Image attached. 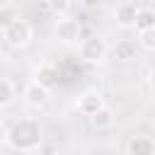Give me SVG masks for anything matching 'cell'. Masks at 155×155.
<instances>
[{
	"mask_svg": "<svg viewBox=\"0 0 155 155\" xmlns=\"http://www.w3.org/2000/svg\"><path fill=\"white\" fill-rule=\"evenodd\" d=\"M41 124L39 119H19L10 126V133H7V143L12 150H19V153H34L41 148Z\"/></svg>",
	"mask_w": 155,
	"mask_h": 155,
	"instance_id": "1",
	"label": "cell"
},
{
	"mask_svg": "<svg viewBox=\"0 0 155 155\" xmlns=\"http://www.w3.org/2000/svg\"><path fill=\"white\" fill-rule=\"evenodd\" d=\"M51 34L61 46H78L82 41V24L70 15H63V17H58L53 22Z\"/></svg>",
	"mask_w": 155,
	"mask_h": 155,
	"instance_id": "2",
	"label": "cell"
},
{
	"mask_svg": "<svg viewBox=\"0 0 155 155\" xmlns=\"http://www.w3.org/2000/svg\"><path fill=\"white\" fill-rule=\"evenodd\" d=\"M2 39H5V44L10 46V48H27L29 44H31V39H34V29H31V24L27 22V19H22V17H15L7 27H2Z\"/></svg>",
	"mask_w": 155,
	"mask_h": 155,
	"instance_id": "3",
	"label": "cell"
},
{
	"mask_svg": "<svg viewBox=\"0 0 155 155\" xmlns=\"http://www.w3.org/2000/svg\"><path fill=\"white\" fill-rule=\"evenodd\" d=\"M78 46H80V58H82L85 63H102V61L109 56V51H111L109 44H107V39L99 36V34L82 39Z\"/></svg>",
	"mask_w": 155,
	"mask_h": 155,
	"instance_id": "4",
	"label": "cell"
},
{
	"mask_svg": "<svg viewBox=\"0 0 155 155\" xmlns=\"http://www.w3.org/2000/svg\"><path fill=\"white\" fill-rule=\"evenodd\" d=\"M138 5L133 2V0H124V2H119L116 7H114V22H116V27H121V29H133L136 27V17H138Z\"/></svg>",
	"mask_w": 155,
	"mask_h": 155,
	"instance_id": "5",
	"label": "cell"
},
{
	"mask_svg": "<svg viewBox=\"0 0 155 155\" xmlns=\"http://www.w3.org/2000/svg\"><path fill=\"white\" fill-rule=\"evenodd\" d=\"M48 92L51 90H46L44 85H39L34 78L24 85V102H27V107H31V109H44L46 104H48Z\"/></svg>",
	"mask_w": 155,
	"mask_h": 155,
	"instance_id": "6",
	"label": "cell"
},
{
	"mask_svg": "<svg viewBox=\"0 0 155 155\" xmlns=\"http://www.w3.org/2000/svg\"><path fill=\"white\" fill-rule=\"evenodd\" d=\"M99 107H104V99H102V94H99L97 90H85V92L75 99V109H78V114H82V116H92Z\"/></svg>",
	"mask_w": 155,
	"mask_h": 155,
	"instance_id": "7",
	"label": "cell"
},
{
	"mask_svg": "<svg viewBox=\"0 0 155 155\" xmlns=\"http://www.w3.org/2000/svg\"><path fill=\"white\" fill-rule=\"evenodd\" d=\"M34 80L39 85H44L46 90H53L58 85V68L51 65V63H39L36 70H34Z\"/></svg>",
	"mask_w": 155,
	"mask_h": 155,
	"instance_id": "8",
	"label": "cell"
},
{
	"mask_svg": "<svg viewBox=\"0 0 155 155\" xmlns=\"http://www.w3.org/2000/svg\"><path fill=\"white\" fill-rule=\"evenodd\" d=\"M126 153L128 155H153L155 153V140L148 136H133L126 143Z\"/></svg>",
	"mask_w": 155,
	"mask_h": 155,
	"instance_id": "9",
	"label": "cell"
},
{
	"mask_svg": "<svg viewBox=\"0 0 155 155\" xmlns=\"http://www.w3.org/2000/svg\"><path fill=\"white\" fill-rule=\"evenodd\" d=\"M90 121H92V126L97 128V131H109L111 126H114V121H116V114H114V109L111 107H99L92 116H90Z\"/></svg>",
	"mask_w": 155,
	"mask_h": 155,
	"instance_id": "10",
	"label": "cell"
},
{
	"mask_svg": "<svg viewBox=\"0 0 155 155\" xmlns=\"http://www.w3.org/2000/svg\"><path fill=\"white\" fill-rule=\"evenodd\" d=\"M111 53H114V58H116V61L128 63V61H133V58H136V44H133L131 39H121V41H116V44H114Z\"/></svg>",
	"mask_w": 155,
	"mask_h": 155,
	"instance_id": "11",
	"label": "cell"
},
{
	"mask_svg": "<svg viewBox=\"0 0 155 155\" xmlns=\"http://www.w3.org/2000/svg\"><path fill=\"white\" fill-rule=\"evenodd\" d=\"M17 97V90H15V82L10 78H0V109H7Z\"/></svg>",
	"mask_w": 155,
	"mask_h": 155,
	"instance_id": "12",
	"label": "cell"
},
{
	"mask_svg": "<svg viewBox=\"0 0 155 155\" xmlns=\"http://www.w3.org/2000/svg\"><path fill=\"white\" fill-rule=\"evenodd\" d=\"M136 31H145V29H155V10L153 7H140L138 17H136Z\"/></svg>",
	"mask_w": 155,
	"mask_h": 155,
	"instance_id": "13",
	"label": "cell"
},
{
	"mask_svg": "<svg viewBox=\"0 0 155 155\" xmlns=\"http://www.w3.org/2000/svg\"><path fill=\"white\" fill-rule=\"evenodd\" d=\"M46 7H48L56 17H63V15H70L73 0H46Z\"/></svg>",
	"mask_w": 155,
	"mask_h": 155,
	"instance_id": "14",
	"label": "cell"
},
{
	"mask_svg": "<svg viewBox=\"0 0 155 155\" xmlns=\"http://www.w3.org/2000/svg\"><path fill=\"white\" fill-rule=\"evenodd\" d=\"M138 44L143 51H155V29H145V31H138Z\"/></svg>",
	"mask_w": 155,
	"mask_h": 155,
	"instance_id": "15",
	"label": "cell"
},
{
	"mask_svg": "<svg viewBox=\"0 0 155 155\" xmlns=\"http://www.w3.org/2000/svg\"><path fill=\"white\" fill-rule=\"evenodd\" d=\"M15 17H19V15H15V10H12V7H5V10L0 12V29H2V27H7Z\"/></svg>",
	"mask_w": 155,
	"mask_h": 155,
	"instance_id": "16",
	"label": "cell"
},
{
	"mask_svg": "<svg viewBox=\"0 0 155 155\" xmlns=\"http://www.w3.org/2000/svg\"><path fill=\"white\" fill-rule=\"evenodd\" d=\"M78 2H80V7H85V10H97V7H102L104 0H78Z\"/></svg>",
	"mask_w": 155,
	"mask_h": 155,
	"instance_id": "17",
	"label": "cell"
},
{
	"mask_svg": "<svg viewBox=\"0 0 155 155\" xmlns=\"http://www.w3.org/2000/svg\"><path fill=\"white\" fill-rule=\"evenodd\" d=\"M7 133H10V128H7V124L0 119V148L7 143Z\"/></svg>",
	"mask_w": 155,
	"mask_h": 155,
	"instance_id": "18",
	"label": "cell"
},
{
	"mask_svg": "<svg viewBox=\"0 0 155 155\" xmlns=\"http://www.w3.org/2000/svg\"><path fill=\"white\" fill-rule=\"evenodd\" d=\"M148 87H150V90L155 92V68H153V70L148 73Z\"/></svg>",
	"mask_w": 155,
	"mask_h": 155,
	"instance_id": "19",
	"label": "cell"
}]
</instances>
